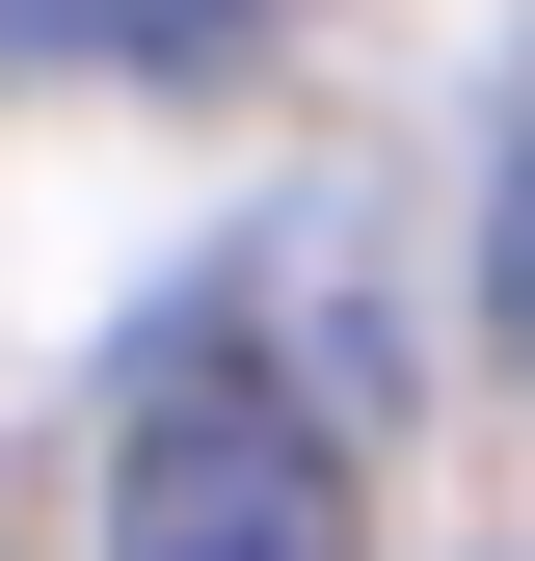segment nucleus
<instances>
[{"mask_svg":"<svg viewBox=\"0 0 535 561\" xmlns=\"http://www.w3.org/2000/svg\"><path fill=\"white\" fill-rule=\"evenodd\" d=\"M107 561H375L349 428H321L241 321H161L134 401H107Z\"/></svg>","mask_w":535,"mask_h":561,"instance_id":"f257e3e1","label":"nucleus"},{"mask_svg":"<svg viewBox=\"0 0 535 561\" xmlns=\"http://www.w3.org/2000/svg\"><path fill=\"white\" fill-rule=\"evenodd\" d=\"M81 27H107V54H241L268 0H81Z\"/></svg>","mask_w":535,"mask_h":561,"instance_id":"f03ea898","label":"nucleus"}]
</instances>
